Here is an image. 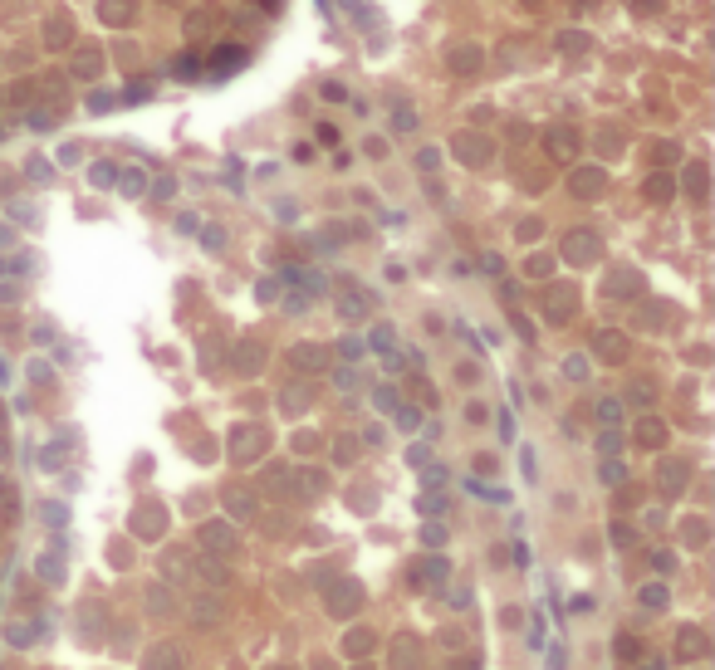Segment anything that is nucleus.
Returning <instances> with one entry per match:
<instances>
[{"mask_svg":"<svg viewBox=\"0 0 715 670\" xmlns=\"http://www.w3.org/2000/svg\"><path fill=\"white\" fill-rule=\"evenodd\" d=\"M451 670H480V666H475V661H456Z\"/></svg>","mask_w":715,"mask_h":670,"instance_id":"nucleus-14","label":"nucleus"},{"mask_svg":"<svg viewBox=\"0 0 715 670\" xmlns=\"http://www.w3.org/2000/svg\"><path fill=\"white\" fill-rule=\"evenodd\" d=\"M216 617H220V602H216V597H211V602H197V621H201V626L216 621Z\"/></svg>","mask_w":715,"mask_h":670,"instance_id":"nucleus-10","label":"nucleus"},{"mask_svg":"<svg viewBox=\"0 0 715 670\" xmlns=\"http://www.w3.org/2000/svg\"><path fill=\"white\" fill-rule=\"evenodd\" d=\"M617 656H622V661H637V656H642V646L632 641V631H622V636H617Z\"/></svg>","mask_w":715,"mask_h":670,"instance_id":"nucleus-8","label":"nucleus"},{"mask_svg":"<svg viewBox=\"0 0 715 670\" xmlns=\"http://www.w3.org/2000/svg\"><path fill=\"white\" fill-rule=\"evenodd\" d=\"M147 602H152V612H172V592H162V587H152Z\"/></svg>","mask_w":715,"mask_h":670,"instance_id":"nucleus-11","label":"nucleus"},{"mask_svg":"<svg viewBox=\"0 0 715 670\" xmlns=\"http://www.w3.org/2000/svg\"><path fill=\"white\" fill-rule=\"evenodd\" d=\"M416 582H421V587H441V582H446V558L416 563Z\"/></svg>","mask_w":715,"mask_h":670,"instance_id":"nucleus-5","label":"nucleus"},{"mask_svg":"<svg viewBox=\"0 0 715 670\" xmlns=\"http://www.w3.org/2000/svg\"><path fill=\"white\" fill-rule=\"evenodd\" d=\"M201 543L211 553H230L235 548V533H230V524H211V529H201Z\"/></svg>","mask_w":715,"mask_h":670,"instance_id":"nucleus-4","label":"nucleus"},{"mask_svg":"<svg viewBox=\"0 0 715 670\" xmlns=\"http://www.w3.org/2000/svg\"><path fill=\"white\" fill-rule=\"evenodd\" d=\"M701 656H706V631L686 626V631L676 636V661H701Z\"/></svg>","mask_w":715,"mask_h":670,"instance_id":"nucleus-2","label":"nucleus"},{"mask_svg":"<svg viewBox=\"0 0 715 670\" xmlns=\"http://www.w3.org/2000/svg\"><path fill=\"white\" fill-rule=\"evenodd\" d=\"M564 666H568V651H564V646H559V651H554V656H549V670H564Z\"/></svg>","mask_w":715,"mask_h":670,"instance_id":"nucleus-13","label":"nucleus"},{"mask_svg":"<svg viewBox=\"0 0 715 670\" xmlns=\"http://www.w3.org/2000/svg\"><path fill=\"white\" fill-rule=\"evenodd\" d=\"M392 666H397V670H416V666H421L416 641H397V646H392Z\"/></svg>","mask_w":715,"mask_h":670,"instance_id":"nucleus-6","label":"nucleus"},{"mask_svg":"<svg viewBox=\"0 0 715 670\" xmlns=\"http://www.w3.org/2000/svg\"><path fill=\"white\" fill-rule=\"evenodd\" d=\"M373 646H378V636H373L368 626H363V631H348V641H343V651H348V656H368Z\"/></svg>","mask_w":715,"mask_h":670,"instance_id":"nucleus-7","label":"nucleus"},{"mask_svg":"<svg viewBox=\"0 0 715 670\" xmlns=\"http://www.w3.org/2000/svg\"><path fill=\"white\" fill-rule=\"evenodd\" d=\"M637 670H666V666H661V661H642Z\"/></svg>","mask_w":715,"mask_h":670,"instance_id":"nucleus-15","label":"nucleus"},{"mask_svg":"<svg viewBox=\"0 0 715 670\" xmlns=\"http://www.w3.org/2000/svg\"><path fill=\"white\" fill-rule=\"evenodd\" d=\"M10 641H15V646H30V641H35V626H15Z\"/></svg>","mask_w":715,"mask_h":670,"instance_id":"nucleus-12","label":"nucleus"},{"mask_svg":"<svg viewBox=\"0 0 715 670\" xmlns=\"http://www.w3.org/2000/svg\"><path fill=\"white\" fill-rule=\"evenodd\" d=\"M637 597H642L647 607H666V587H657V582H652V587H642Z\"/></svg>","mask_w":715,"mask_h":670,"instance_id":"nucleus-9","label":"nucleus"},{"mask_svg":"<svg viewBox=\"0 0 715 670\" xmlns=\"http://www.w3.org/2000/svg\"><path fill=\"white\" fill-rule=\"evenodd\" d=\"M358 607H363V587H358V582H338L333 597H328V612H333V617H353Z\"/></svg>","mask_w":715,"mask_h":670,"instance_id":"nucleus-1","label":"nucleus"},{"mask_svg":"<svg viewBox=\"0 0 715 670\" xmlns=\"http://www.w3.org/2000/svg\"><path fill=\"white\" fill-rule=\"evenodd\" d=\"M313 670H333V666H328V661H318V666H313Z\"/></svg>","mask_w":715,"mask_h":670,"instance_id":"nucleus-16","label":"nucleus"},{"mask_svg":"<svg viewBox=\"0 0 715 670\" xmlns=\"http://www.w3.org/2000/svg\"><path fill=\"white\" fill-rule=\"evenodd\" d=\"M187 661H182V646L177 641H162V646H152V656H147V670H182Z\"/></svg>","mask_w":715,"mask_h":670,"instance_id":"nucleus-3","label":"nucleus"}]
</instances>
